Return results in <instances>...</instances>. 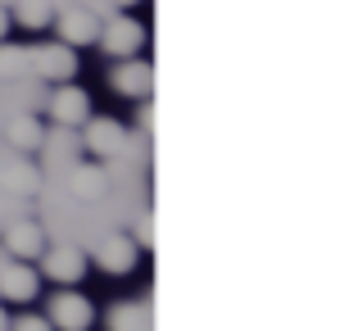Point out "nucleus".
Returning a JSON list of instances; mask_svg holds the SVG:
<instances>
[{"label":"nucleus","instance_id":"f257e3e1","mask_svg":"<svg viewBox=\"0 0 358 331\" xmlns=\"http://www.w3.org/2000/svg\"><path fill=\"white\" fill-rule=\"evenodd\" d=\"M32 69L41 73L45 82H73V73H78V55H73V45H64V41H45V45H36L32 50Z\"/></svg>","mask_w":358,"mask_h":331},{"label":"nucleus","instance_id":"f03ea898","mask_svg":"<svg viewBox=\"0 0 358 331\" xmlns=\"http://www.w3.org/2000/svg\"><path fill=\"white\" fill-rule=\"evenodd\" d=\"M100 45H105L114 59H131V55L145 45V27H141L136 18H127V14H122V18H109V23L100 27Z\"/></svg>","mask_w":358,"mask_h":331},{"label":"nucleus","instance_id":"7ed1b4c3","mask_svg":"<svg viewBox=\"0 0 358 331\" xmlns=\"http://www.w3.org/2000/svg\"><path fill=\"white\" fill-rule=\"evenodd\" d=\"M96 323V309H91L87 295H78V290H64V295H55L50 304V327L59 331H91Z\"/></svg>","mask_w":358,"mask_h":331},{"label":"nucleus","instance_id":"20e7f679","mask_svg":"<svg viewBox=\"0 0 358 331\" xmlns=\"http://www.w3.org/2000/svg\"><path fill=\"white\" fill-rule=\"evenodd\" d=\"M41 272H45L50 281H59V286H73V281H82V272H87V254H82L78 245L45 250V254H41Z\"/></svg>","mask_w":358,"mask_h":331},{"label":"nucleus","instance_id":"39448f33","mask_svg":"<svg viewBox=\"0 0 358 331\" xmlns=\"http://www.w3.org/2000/svg\"><path fill=\"white\" fill-rule=\"evenodd\" d=\"M55 27H59V41L64 45H91V41H100V18L91 14V9H82V5L64 9Z\"/></svg>","mask_w":358,"mask_h":331},{"label":"nucleus","instance_id":"423d86ee","mask_svg":"<svg viewBox=\"0 0 358 331\" xmlns=\"http://www.w3.org/2000/svg\"><path fill=\"white\" fill-rule=\"evenodd\" d=\"M114 87L122 96H131V100H150V91H155V69L131 55V59H122L114 69Z\"/></svg>","mask_w":358,"mask_h":331},{"label":"nucleus","instance_id":"0eeeda50","mask_svg":"<svg viewBox=\"0 0 358 331\" xmlns=\"http://www.w3.org/2000/svg\"><path fill=\"white\" fill-rule=\"evenodd\" d=\"M50 118L64 122V127H78V122H87V118H91L87 91H78V87H69V82H59V91L50 96Z\"/></svg>","mask_w":358,"mask_h":331},{"label":"nucleus","instance_id":"6e6552de","mask_svg":"<svg viewBox=\"0 0 358 331\" xmlns=\"http://www.w3.org/2000/svg\"><path fill=\"white\" fill-rule=\"evenodd\" d=\"M96 263L105 272H114V277L131 272L136 268V241H131V236H105V241L96 245Z\"/></svg>","mask_w":358,"mask_h":331},{"label":"nucleus","instance_id":"1a4fd4ad","mask_svg":"<svg viewBox=\"0 0 358 331\" xmlns=\"http://www.w3.org/2000/svg\"><path fill=\"white\" fill-rule=\"evenodd\" d=\"M82 141H87V150L96 159H109V155H118V150L127 146V132H122L114 118H87V136Z\"/></svg>","mask_w":358,"mask_h":331},{"label":"nucleus","instance_id":"9d476101","mask_svg":"<svg viewBox=\"0 0 358 331\" xmlns=\"http://www.w3.org/2000/svg\"><path fill=\"white\" fill-rule=\"evenodd\" d=\"M5 250L14 254V259L32 263V259H41V254H45V232L36 223H14L5 232Z\"/></svg>","mask_w":358,"mask_h":331},{"label":"nucleus","instance_id":"9b49d317","mask_svg":"<svg viewBox=\"0 0 358 331\" xmlns=\"http://www.w3.org/2000/svg\"><path fill=\"white\" fill-rule=\"evenodd\" d=\"M36 286H41V277L32 272V263H9L5 272H0V295L5 300H14V304H27V300L36 295Z\"/></svg>","mask_w":358,"mask_h":331},{"label":"nucleus","instance_id":"f8f14e48","mask_svg":"<svg viewBox=\"0 0 358 331\" xmlns=\"http://www.w3.org/2000/svg\"><path fill=\"white\" fill-rule=\"evenodd\" d=\"M14 23H23V27H50L55 23V0H18V5H14Z\"/></svg>","mask_w":358,"mask_h":331},{"label":"nucleus","instance_id":"ddd939ff","mask_svg":"<svg viewBox=\"0 0 358 331\" xmlns=\"http://www.w3.org/2000/svg\"><path fill=\"white\" fill-rule=\"evenodd\" d=\"M9 146L14 150H36L41 146V122L32 118V113H18V118H9Z\"/></svg>","mask_w":358,"mask_h":331},{"label":"nucleus","instance_id":"4468645a","mask_svg":"<svg viewBox=\"0 0 358 331\" xmlns=\"http://www.w3.org/2000/svg\"><path fill=\"white\" fill-rule=\"evenodd\" d=\"M100 191H105V173H100V168H78V173H73V195L100 200Z\"/></svg>","mask_w":358,"mask_h":331},{"label":"nucleus","instance_id":"2eb2a0df","mask_svg":"<svg viewBox=\"0 0 358 331\" xmlns=\"http://www.w3.org/2000/svg\"><path fill=\"white\" fill-rule=\"evenodd\" d=\"M27 69H32V55L23 45H0V78H18Z\"/></svg>","mask_w":358,"mask_h":331},{"label":"nucleus","instance_id":"dca6fc26","mask_svg":"<svg viewBox=\"0 0 358 331\" xmlns=\"http://www.w3.org/2000/svg\"><path fill=\"white\" fill-rule=\"evenodd\" d=\"M109 327L114 331H150L145 309H136V304H118L114 314H109Z\"/></svg>","mask_w":358,"mask_h":331},{"label":"nucleus","instance_id":"f3484780","mask_svg":"<svg viewBox=\"0 0 358 331\" xmlns=\"http://www.w3.org/2000/svg\"><path fill=\"white\" fill-rule=\"evenodd\" d=\"M9 331H55V327H50V318H32V314H27V318H18Z\"/></svg>","mask_w":358,"mask_h":331},{"label":"nucleus","instance_id":"a211bd4d","mask_svg":"<svg viewBox=\"0 0 358 331\" xmlns=\"http://www.w3.org/2000/svg\"><path fill=\"white\" fill-rule=\"evenodd\" d=\"M9 23H14V18L5 14V9H0V41H5V32H9Z\"/></svg>","mask_w":358,"mask_h":331},{"label":"nucleus","instance_id":"6ab92c4d","mask_svg":"<svg viewBox=\"0 0 358 331\" xmlns=\"http://www.w3.org/2000/svg\"><path fill=\"white\" fill-rule=\"evenodd\" d=\"M114 5H118V9H131V5H141V0H114Z\"/></svg>","mask_w":358,"mask_h":331},{"label":"nucleus","instance_id":"aec40b11","mask_svg":"<svg viewBox=\"0 0 358 331\" xmlns=\"http://www.w3.org/2000/svg\"><path fill=\"white\" fill-rule=\"evenodd\" d=\"M0 331H9V318L5 314H0Z\"/></svg>","mask_w":358,"mask_h":331}]
</instances>
